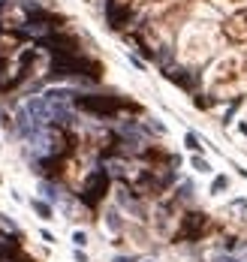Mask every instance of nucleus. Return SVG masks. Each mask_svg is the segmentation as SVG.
Instances as JSON below:
<instances>
[{"label":"nucleus","mask_w":247,"mask_h":262,"mask_svg":"<svg viewBox=\"0 0 247 262\" xmlns=\"http://www.w3.org/2000/svg\"><path fill=\"white\" fill-rule=\"evenodd\" d=\"M166 75H169V81H175L178 88H193V81H196V75H187V72L181 75L178 69H175V72H166Z\"/></svg>","instance_id":"obj_4"},{"label":"nucleus","mask_w":247,"mask_h":262,"mask_svg":"<svg viewBox=\"0 0 247 262\" xmlns=\"http://www.w3.org/2000/svg\"><path fill=\"white\" fill-rule=\"evenodd\" d=\"M72 244H75V247H85V244H88V235H85L81 229H75V232H72Z\"/></svg>","instance_id":"obj_10"},{"label":"nucleus","mask_w":247,"mask_h":262,"mask_svg":"<svg viewBox=\"0 0 247 262\" xmlns=\"http://www.w3.org/2000/svg\"><path fill=\"white\" fill-rule=\"evenodd\" d=\"M106 190H109V172H106V169H97V172L88 178V184H85L81 202H85V205H97Z\"/></svg>","instance_id":"obj_1"},{"label":"nucleus","mask_w":247,"mask_h":262,"mask_svg":"<svg viewBox=\"0 0 247 262\" xmlns=\"http://www.w3.org/2000/svg\"><path fill=\"white\" fill-rule=\"evenodd\" d=\"M106 226H109L112 232H121V214H118V211H109V214H106Z\"/></svg>","instance_id":"obj_7"},{"label":"nucleus","mask_w":247,"mask_h":262,"mask_svg":"<svg viewBox=\"0 0 247 262\" xmlns=\"http://www.w3.org/2000/svg\"><path fill=\"white\" fill-rule=\"evenodd\" d=\"M148 262H151V259H148Z\"/></svg>","instance_id":"obj_15"},{"label":"nucleus","mask_w":247,"mask_h":262,"mask_svg":"<svg viewBox=\"0 0 247 262\" xmlns=\"http://www.w3.org/2000/svg\"><path fill=\"white\" fill-rule=\"evenodd\" d=\"M190 166H193L196 172H211V163H208L205 157H199V154H193V157H190Z\"/></svg>","instance_id":"obj_5"},{"label":"nucleus","mask_w":247,"mask_h":262,"mask_svg":"<svg viewBox=\"0 0 247 262\" xmlns=\"http://www.w3.org/2000/svg\"><path fill=\"white\" fill-rule=\"evenodd\" d=\"M184 145H187V148H190L193 154H199V148H202V145H199V136H196V133H187V136H184Z\"/></svg>","instance_id":"obj_8"},{"label":"nucleus","mask_w":247,"mask_h":262,"mask_svg":"<svg viewBox=\"0 0 247 262\" xmlns=\"http://www.w3.org/2000/svg\"><path fill=\"white\" fill-rule=\"evenodd\" d=\"M127 60H130L139 72H145V69H148V66H145V60H142V57H136V54H127Z\"/></svg>","instance_id":"obj_11"},{"label":"nucleus","mask_w":247,"mask_h":262,"mask_svg":"<svg viewBox=\"0 0 247 262\" xmlns=\"http://www.w3.org/2000/svg\"><path fill=\"white\" fill-rule=\"evenodd\" d=\"M39 235H42V241H48V244H54V235H51V232H48V229H42V232H39Z\"/></svg>","instance_id":"obj_13"},{"label":"nucleus","mask_w":247,"mask_h":262,"mask_svg":"<svg viewBox=\"0 0 247 262\" xmlns=\"http://www.w3.org/2000/svg\"><path fill=\"white\" fill-rule=\"evenodd\" d=\"M193 190H196V187H193V181H181V184H178V196H181V199H190V196H193Z\"/></svg>","instance_id":"obj_9"},{"label":"nucleus","mask_w":247,"mask_h":262,"mask_svg":"<svg viewBox=\"0 0 247 262\" xmlns=\"http://www.w3.org/2000/svg\"><path fill=\"white\" fill-rule=\"evenodd\" d=\"M226 187H229V178H226V175H217V178H214V184H211V193H214V196H220Z\"/></svg>","instance_id":"obj_6"},{"label":"nucleus","mask_w":247,"mask_h":262,"mask_svg":"<svg viewBox=\"0 0 247 262\" xmlns=\"http://www.w3.org/2000/svg\"><path fill=\"white\" fill-rule=\"evenodd\" d=\"M112 262H136V259H133V256H115Z\"/></svg>","instance_id":"obj_14"},{"label":"nucleus","mask_w":247,"mask_h":262,"mask_svg":"<svg viewBox=\"0 0 247 262\" xmlns=\"http://www.w3.org/2000/svg\"><path fill=\"white\" fill-rule=\"evenodd\" d=\"M72 259H75V262H88V256H85V250H81V247H75V253H72Z\"/></svg>","instance_id":"obj_12"},{"label":"nucleus","mask_w":247,"mask_h":262,"mask_svg":"<svg viewBox=\"0 0 247 262\" xmlns=\"http://www.w3.org/2000/svg\"><path fill=\"white\" fill-rule=\"evenodd\" d=\"M39 193L48 199V202H60L63 196H60V190L54 187V184H48V181H39Z\"/></svg>","instance_id":"obj_3"},{"label":"nucleus","mask_w":247,"mask_h":262,"mask_svg":"<svg viewBox=\"0 0 247 262\" xmlns=\"http://www.w3.org/2000/svg\"><path fill=\"white\" fill-rule=\"evenodd\" d=\"M30 208H33L36 217H42V220H51V214H54V208H51L48 199H30Z\"/></svg>","instance_id":"obj_2"}]
</instances>
